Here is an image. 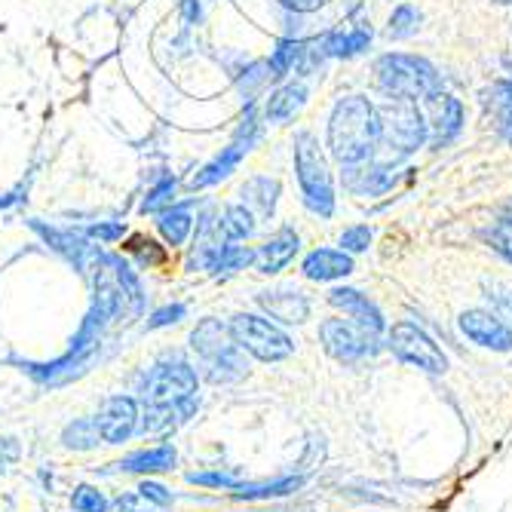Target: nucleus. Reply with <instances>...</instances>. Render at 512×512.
I'll return each instance as SVG.
<instances>
[{"mask_svg":"<svg viewBox=\"0 0 512 512\" xmlns=\"http://www.w3.org/2000/svg\"><path fill=\"white\" fill-rule=\"evenodd\" d=\"M460 332L467 335L473 344L494 350V353H509L512 350V329L488 310H463L460 313Z\"/></svg>","mask_w":512,"mask_h":512,"instance_id":"4468645a","label":"nucleus"},{"mask_svg":"<svg viewBox=\"0 0 512 512\" xmlns=\"http://www.w3.org/2000/svg\"><path fill=\"white\" fill-rule=\"evenodd\" d=\"M421 22H424V13L414 4H396L390 19H387V37L390 40H408L421 31Z\"/></svg>","mask_w":512,"mask_h":512,"instance_id":"cd10ccee","label":"nucleus"},{"mask_svg":"<svg viewBox=\"0 0 512 512\" xmlns=\"http://www.w3.org/2000/svg\"><path fill=\"white\" fill-rule=\"evenodd\" d=\"M304 485V476H283L273 482H240L234 488L237 500H273V497H286L295 494Z\"/></svg>","mask_w":512,"mask_h":512,"instance_id":"5701e85b","label":"nucleus"},{"mask_svg":"<svg viewBox=\"0 0 512 512\" xmlns=\"http://www.w3.org/2000/svg\"><path fill=\"white\" fill-rule=\"evenodd\" d=\"M227 329L249 356L261 362H283L295 353V341L279 325H273L258 313H237Z\"/></svg>","mask_w":512,"mask_h":512,"instance_id":"423d86ee","label":"nucleus"},{"mask_svg":"<svg viewBox=\"0 0 512 512\" xmlns=\"http://www.w3.org/2000/svg\"><path fill=\"white\" fill-rule=\"evenodd\" d=\"M295 175H298L304 209L316 218H335L338 209L335 175L316 142V135L307 129L295 135Z\"/></svg>","mask_w":512,"mask_h":512,"instance_id":"20e7f679","label":"nucleus"},{"mask_svg":"<svg viewBox=\"0 0 512 512\" xmlns=\"http://www.w3.org/2000/svg\"><path fill=\"white\" fill-rule=\"evenodd\" d=\"M249 154V148L243 145V142H234L230 148H224L197 178H194V188H209V184H215V181H221V178H227L230 172H234L237 166H240V160Z\"/></svg>","mask_w":512,"mask_h":512,"instance_id":"b1692460","label":"nucleus"},{"mask_svg":"<svg viewBox=\"0 0 512 512\" xmlns=\"http://www.w3.org/2000/svg\"><path fill=\"white\" fill-rule=\"evenodd\" d=\"M322 43V50L329 59H356L362 53L371 50V43H375V28H371L368 19H356L347 31L344 28H335L329 34H322L319 37Z\"/></svg>","mask_w":512,"mask_h":512,"instance_id":"dca6fc26","label":"nucleus"},{"mask_svg":"<svg viewBox=\"0 0 512 512\" xmlns=\"http://www.w3.org/2000/svg\"><path fill=\"white\" fill-rule=\"evenodd\" d=\"M258 307L283 325H304L310 319V298L301 289H264L255 295Z\"/></svg>","mask_w":512,"mask_h":512,"instance_id":"2eb2a0df","label":"nucleus"},{"mask_svg":"<svg viewBox=\"0 0 512 512\" xmlns=\"http://www.w3.org/2000/svg\"><path fill=\"white\" fill-rule=\"evenodd\" d=\"M169 194H175V178H163V184H157V188L145 197L142 212H157V209L169 206V203L175 200V197H169Z\"/></svg>","mask_w":512,"mask_h":512,"instance_id":"4c0bfd02","label":"nucleus"},{"mask_svg":"<svg viewBox=\"0 0 512 512\" xmlns=\"http://www.w3.org/2000/svg\"><path fill=\"white\" fill-rule=\"evenodd\" d=\"M138 414H142V408H138L135 396L117 393V396L105 399V405L96 414V427H99L102 442L123 445L126 439H132L138 430Z\"/></svg>","mask_w":512,"mask_h":512,"instance_id":"f8f14e48","label":"nucleus"},{"mask_svg":"<svg viewBox=\"0 0 512 512\" xmlns=\"http://www.w3.org/2000/svg\"><path fill=\"white\" fill-rule=\"evenodd\" d=\"M19 460V442L16 439H0V473L10 470Z\"/></svg>","mask_w":512,"mask_h":512,"instance_id":"ea45409f","label":"nucleus"},{"mask_svg":"<svg viewBox=\"0 0 512 512\" xmlns=\"http://www.w3.org/2000/svg\"><path fill=\"white\" fill-rule=\"evenodd\" d=\"M184 316H188V307H184V304H166V307H160V310L151 313L148 329H151V332H154V329H166V325H175V322H181Z\"/></svg>","mask_w":512,"mask_h":512,"instance_id":"e433bc0d","label":"nucleus"},{"mask_svg":"<svg viewBox=\"0 0 512 512\" xmlns=\"http://www.w3.org/2000/svg\"><path fill=\"white\" fill-rule=\"evenodd\" d=\"M378 114H381V148L390 154V160L405 163L430 145V126L421 102L387 99L384 105H378Z\"/></svg>","mask_w":512,"mask_h":512,"instance_id":"39448f33","label":"nucleus"},{"mask_svg":"<svg viewBox=\"0 0 512 512\" xmlns=\"http://www.w3.org/2000/svg\"><path fill=\"white\" fill-rule=\"evenodd\" d=\"M500 215H509V218H512V200H506V203H503V209H500Z\"/></svg>","mask_w":512,"mask_h":512,"instance_id":"37998d69","label":"nucleus"},{"mask_svg":"<svg viewBox=\"0 0 512 512\" xmlns=\"http://www.w3.org/2000/svg\"><path fill=\"white\" fill-rule=\"evenodd\" d=\"M132 512H142V509H132Z\"/></svg>","mask_w":512,"mask_h":512,"instance_id":"a18cd8bd","label":"nucleus"},{"mask_svg":"<svg viewBox=\"0 0 512 512\" xmlns=\"http://www.w3.org/2000/svg\"><path fill=\"white\" fill-rule=\"evenodd\" d=\"M381 151V114L368 96H344L329 117V154L344 166L375 160Z\"/></svg>","mask_w":512,"mask_h":512,"instance_id":"f257e3e1","label":"nucleus"},{"mask_svg":"<svg viewBox=\"0 0 512 512\" xmlns=\"http://www.w3.org/2000/svg\"><path fill=\"white\" fill-rule=\"evenodd\" d=\"M424 108V117H427V126H430V145L433 151H442V148H451L454 142H460L463 129H467V108L463 102L454 96V92H433L421 102Z\"/></svg>","mask_w":512,"mask_h":512,"instance_id":"9d476101","label":"nucleus"},{"mask_svg":"<svg viewBox=\"0 0 512 512\" xmlns=\"http://www.w3.org/2000/svg\"><path fill=\"white\" fill-rule=\"evenodd\" d=\"M491 4H497V7H512V0H491Z\"/></svg>","mask_w":512,"mask_h":512,"instance_id":"c03bdc74","label":"nucleus"},{"mask_svg":"<svg viewBox=\"0 0 512 512\" xmlns=\"http://www.w3.org/2000/svg\"><path fill=\"white\" fill-rule=\"evenodd\" d=\"M200 390V371L181 356H166L160 359L142 384V402L145 405H166V402H181L191 399Z\"/></svg>","mask_w":512,"mask_h":512,"instance_id":"0eeeda50","label":"nucleus"},{"mask_svg":"<svg viewBox=\"0 0 512 512\" xmlns=\"http://www.w3.org/2000/svg\"><path fill=\"white\" fill-rule=\"evenodd\" d=\"M482 240L491 252H497L506 264H512V218L509 215H500L491 227H485Z\"/></svg>","mask_w":512,"mask_h":512,"instance_id":"c756f323","label":"nucleus"},{"mask_svg":"<svg viewBox=\"0 0 512 512\" xmlns=\"http://www.w3.org/2000/svg\"><path fill=\"white\" fill-rule=\"evenodd\" d=\"M252 264H255V249L224 243V246H218V252H215L209 270H212V273H237V270H246V267H252Z\"/></svg>","mask_w":512,"mask_h":512,"instance_id":"c85d7f7f","label":"nucleus"},{"mask_svg":"<svg viewBox=\"0 0 512 512\" xmlns=\"http://www.w3.org/2000/svg\"><path fill=\"white\" fill-rule=\"evenodd\" d=\"M387 341H390V350L414 368H424L430 375H442L448 368V356L442 353V347L421 329V325H414L408 319L393 325L387 332Z\"/></svg>","mask_w":512,"mask_h":512,"instance_id":"1a4fd4ad","label":"nucleus"},{"mask_svg":"<svg viewBox=\"0 0 512 512\" xmlns=\"http://www.w3.org/2000/svg\"><path fill=\"white\" fill-rule=\"evenodd\" d=\"M319 341L325 347L332 359L344 362V365H356V362H365L375 356L381 347H378V335H371L362 325H356L353 319H325L319 325Z\"/></svg>","mask_w":512,"mask_h":512,"instance_id":"6e6552de","label":"nucleus"},{"mask_svg":"<svg viewBox=\"0 0 512 512\" xmlns=\"http://www.w3.org/2000/svg\"><path fill=\"white\" fill-rule=\"evenodd\" d=\"M485 298L497 313L512 319V286L509 283H485Z\"/></svg>","mask_w":512,"mask_h":512,"instance_id":"f704fd0d","label":"nucleus"},{"mask_svg":"<svg viewBox=\"0 0 512 512\" xmlns=\"http://www.w3.org/2000/svg\"><path fill=\"white\" fill-rule=\"evenodd\" d=\"M89 234H92V237H102V240L111 243V240H117V237L123 234V227H120V224H105V227L99 224V227H92Z\"/></svg>","mask_w":512,"mask_h":512,"instance_id":"a19ab883","label":"nucleus"},{"mask_svg":"<svg viewBox=\"0 0 512 512\" xmlns=\"http://www.w3.org/2000/svg\"><path fill=\"white\" fill-rule=\"evenodd\" d=\"M329 304L344 310L356 325L368 329L371 335H384L387 332V319L381 313V307L371 301L368 295H362L359 289H347V286H338L329 292Z\"/></svg>","mask_w":512,"mask_h":512,"instance_id":"f3484780","label":"nucleus"},{"mask_svg":"<svg viewBox=\"0 0 512 512\" xmlns=\"http://www.w3.org/2000/svg\"><path fill=\"white\" fill-rule=\"evenodd\" d=\"M191 230H194V218L184 212V209L163 212V218H160V234L166 237L169 246H181L184 240H188Z\"/></svg>","mask_w":512,"mask_h":512,"instance_id":"7c9ffc66","label":"nucleus"},{"mask_svg":"<svg viewBox=\"0 0 512 512\" xmlns=\"http://www.w3.org/2000/svg\"><path fill=\"white\" fill-rule=\"evenodd\" d=\"M494 129H497V135L503 138L506 145H512V114H506V117L494 120Z\"/></svg>","mask_w":512,"mask_h":512,"instance_id":"79ce46f5","label":"nucleus"},{"mask_svg":"<svg viewBox=\"0 0 512 512\" xmlns=\"http://www.w3.org/2000/svg\"><path fill=\"white\" fill-rule=\"evenodd\" d=\"M255 227H258V221H255V215H252V209H246V206H227L224 215L218 218V234H221L227 243L249 240V237L255 234Z\"/></svg>","mask_w":512,"mask_h":512,"instance_id":"a878e982","label":"nucleus"},{"mask_svg":"<svg viewBox=\"0 0 512 512\" xmlns=\"http://www.w3.org/2000/svg\"><path fill=\"white\" fill-rule=\"evenodd\" d=\"M371 240H375V230H371L368 224H353L338 237V246L350 255H359V252L371 249Z\"/></svg>","mask_w":512,"mask_h":512,"instance_id":"473e14b6","label":"nucleus"},{"mask_svg":"<svg viewBox=\"0 0 512 512\" xmlns=\"http://www.w3.org/2000/svg\"><path fill=\"white\" fill-rule=\"evenodd\" d=\"M135 491H138V497H142V500H148V503H154V506H160V509H166V506L172 503V491H169L166 485L154 482V479H145Z\"/></svg>","mask_w":512,"mask_h":512,"instance_id":"58836bf2","label":"nucleus"},{"mask_svg":"<svg viewBox=\"0 0 512 512\" xmlns=\"http://www.w3.org/2000/svg\"><path fill=\"white\" fill-rule=\"evenodd\" d=\"M178 463V451L172 442L157 445V448H145V451H132L123 460L114 463L117 473H138V476H157V473H169Z\"/></svg>","mask_w":512,"mask_h":512,"instance_id":"aec40b11","label":"nucleus"},{"mask_svg":"<svg viewBox=\"0 0 512 512\" xmlns=\"http://www.w3.org/2000/svg\"><path fill=\"white\" fill-rule=\"evenodd\" d=\"M200 411V393L181 402H166V405H142V414H138V436L145 439H157V436H169L175 433L181 424H188L191 417Z\"/></svg>","mask_w":512,"mask_h":512,"instance_id":"ddd939ff","label":"nucleus"},{"mask_svg":"<svg viewBox=\"0 0 512 512\" xmlns=\"http://www.w3.org/2000/svg\"><path fill=\"white\" fill-rule=\"evenodd\" d=\"M298 252H301V237H298V230H295L292 224H283L270 240H264L261 249H255V267H258V273L273 276V273H279V270H286V267L295 261Z\"/></svg>","mask_w":512,"mask_h":512,"instance_id":"a211bd4d","label":"nucleus"},{"mask_svg":"<svg viewBox=\"0 0 512 512\" xmlns=\"http://www.w3.org/2000/svg\"><path fill=\"white\" fill-rule=\"evenodd\" d=\"M301 53H304V40L301 37H283L276 43V50L270 53L267 59V68H270V80H286L298 62H301Z\"/></svg>","mask_w":512,"mask_h":512,"instance_id":"393cba45","label":"nucleus"},{"mask_svg":"<svg viewBox=\"0 0 512 512\" xmlns=\"http://www.w3.org/2000/svg\"><path fill=\"white\" fill-rule=\"evenodd\" d=\"M356 270V261L350 252L344 249H313L304 264H301V273L313 283H335V279H344Z\"/></svg>","mask_w":512,"mask_h":512,"instance_id":"6ab92c4d","label":"nucleus"},{"mask_svg":"<svg viewBox=\"0 0 512 512\" xmlns=\"http://www.w3.org/2000/svg\"><path fill=\"white\" fill-rule=\"evenodd\" d=\"M191 350L200 362V375L209 384H237L249 375L246 350L234 341L227 325L218 319H203L191 332Z\"/></svg>","mask_w":512,"mask_h":512,"instance_id":"f03ea898","label":"nucleus"},{"mask_svg":"<svg viewBox=\"0 0 512 512\" xmlns=\"http://www.w3.org/2000/svg\"><path fill=\"white\" fill-rule=\"evenodd\" d=\"M276 200H279V181L270 175H255L243 184V206L252 209V215H258L264 221L273 218Z\"/></svg>","mask_w":512,"mask_h":512,"instance_id":"4be33fe9","label":"nucleus"},{"mask_svg":"<svg viewBox=\"0 0 512 512\" xmlns=\"http://www.w3.org/2000/svg\"><path fill=\"white\" fill-rule=\"evenodd\" d=\"M126 249H129V252H135L138 258H142V264H148V267H154V264H163V261H166V252H163L154 240H145V237L129 240V243H126Z\"/></svg>","mask_w":512,"mask_h":512,"instance_id":"c9c22d12","label":"nucleus"},{"mask_svg":"<svg viewBox=\"0 0 512 512\" xmlns=\"http://www.w3.org/2000/svg\"><path fill=\"white\" fill-rule=\"evenodd\" d=\"M399 160H365L359 166H344V188L353 194V197H368V200H375V197H387L402 172H399Z\"/></svg>","mask_w":512,"mask_h":512,"instance_id":"9b49d317","label":"nucleus"},{"mask_svg":"<svg viewBox=\"0 0 512 512\" xmlns=\"http://www.w3.org/2000/svg\"><path fill=\"white\" fill-rule=\"evenodd\" d=\"M71 509L74 512H108L111 500L96 485H77L71 494Z\"/></svg>","mask_w":512,"mask_h":512,"instance_id":"2f4dec72","label":"nucleus"},{"mask_svg":"<svg viewBox=\"0 0 512 512\" xmlns=\"http://www.w3.org/2000/svg\"><path fill=\"white\" fill-rule=\"evenodd\" d=\"M375 83L387 99L424 102L433 92L445 89L439 68L417 53H384L375 59Z\"/></svg>","mask_w":512,"mask_h":512,"instance_id":"7ed1b4c3","label":"nucleus"},{"mask_svg":"<svg viewBox=\"0 0 512 512\" xmlns=\"http://www.w3.org/2000/svg\"><path fill=\"white\" fill-rule=\"evenodd\" d=\"M307 99H310L307 83L304 80H289V83L279 86L276 92H270V99L264 105V120L283 126V123H289V120H295L301 114Z\"/></svg>","mask_w":512,"mask_h":512,"instance_id":"412c9836","label":"nucleus"},{"mask_svg":"<svg viewBox=\"0 0 512 512\" xmlns=\"http://www.w3.org/2000/svg\"><path fill=\"white\" fill-rule=\"evenodd\" d=\"M188 482L200 485V488H227V491H234L240 485V476L227 473V470H206V473H188Z\"/></svg>","mask_w":512,"mask_h":512,"instance_id":"72a5a7b5","label":"nucleus"},{"mask_svg":"<svg viewBox=\"0 0 512 512\" xmlns=\"http://www.w3.org/2000/svg\"><path fill=\"white\" fill-rule=\"evenodd\" d=\"M102 442L99 427H96V417H77L62 430V445L71 451H92Z\"/></svg>","mask_w":512,"mask_h":512,"instance_id":"bb28decb","label":"nucleus"}]
</instances>
